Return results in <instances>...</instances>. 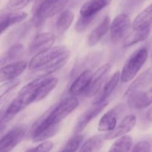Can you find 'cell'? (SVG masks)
Segmentation results:
<instances>
[{"mask_svg":"<svg viewBox=\"0 0 152 152\" xmlns=\"http://www.w3.org/2000/svg\"><path fill=\"white\" fill-rule=\"evenodd\" d=\"M55 42V37L49 32L40 33L34 37L28 47L30 54L35 55L37 53L46 50L52 47Z\"/></svg>","mask_w":152,"mask_h":152,"instance_id":"cell-10","label":"cell"},{"mask_svg":"<svg viewBox=\"0 0 152 152\" xmlns=\"http://www.w3.org/2000/svg\"><path fill=\"white\" fill-rule=\"evenodd\" d=\"M69 1V0H44L36 7L34 21L37 24H40L61 13Z\"/></svg>","mask_w":152,"mask_h":152,"instance_id":"cell-4","label":"cell"},{"mask_svg":"<svg viewBox=\"0 0 152 152\" xmlns=\"http://www.w3.org/2000/svg\"><path fill=\"white\" fill-rule=\"evenodd\" d=\"M132 25L131 20L128 15L120 13L113 19L110 22V37L113 44L119 42L126 36Z\"/></svg>","mask_w":152,"mask_h":152,"instance_id":"cell-5","label":"cell"},{"mask_svg":"<svg viewBox=\"0 0 152 152\" xmlns=\"http://www.w3.org/2000/svg\"><path fill=\"white\" fill-rule=\"evenodd\" d=\"M30 2V0H8L6 8L11 11H19L25 8Z\"/></svg>","mask_w":152,"mask_h":152,"instance_id":"cell-30","label":"cell"},{"mask_svg":"<svg viewBox=\"0 0 152 152\" xmlns=\"http://www.w3.org/2000/svg\"><path fill=\"white\" fill-rule=\"evenodd\" d=\"M124 104H119L109 110L102 116L98 126V130L101 132H109L116 126L119 117L125 111Z\"/></svg>","mask_w":152,"mask_h":152,"instance_id":"cell-8","label":"cell"},{"mask_svg":"<svg viewBox=\"0 0 152 152\" xmlns=\"http://www.w3.org/2000/svg\"><path fill=\"white\" fill-rule=\"evenodd\" d=\"M69 56L70 50L66 46H52L34 55L28 63V68L36 78L48 77L63 68Z\"/></svg>","mask_w":152,"mask_h":152,"instance_id":"cell-2","label":"cell"},{"mask_svg":"<svg viewBox=\"0 0 152 152\" xmlns=\"http://www.w3.org/2000/svg\"><path fill=\"white\" fill-rule=\"evenodd\" d=\"M152 24V4L140 12L132 22L134 31H143L150 28Z\"/></svg>","mask_w":152,"mask_h":152,"instance_id":"cell-20","label":"cell"},{"mask_svg":"<svg viewBox=\"0 0 152 152\" xmlns=\"http://www.w3.org/2000/svg\"><path fill=\"white\" fill-rule=\"evenodd\" d=\"M83 137L80 134H76L71 138L61 152H75L83 141Z\"/></svg>","mask_w":152,"mask_h":152,"instance_id":"cell-28","label":"cell"},{"mask_svg":"<svg viewBox=\"0 0 152 152\" xmlns=\"http://www.w3.org/2000/svg\"><path fill=\"white\" fill-rule=\"evenodd\" d=\"M151 145L147 141H140L137 142L131 152H150Z\"/></svg>","mask_w":152,"mask_h":152,"instance_id":"cell-32","label":"cell"},{"mask_svg":"<svg viewBox=\"0 0 152 152\" xmlns=\"http://www.w3.org/2000/svg\"><path fill=\"white\" fill-rule=\"evenodd\" d=\"M111 0H88L80 7V15L82 16H95Z\"/></svg>","mask_w":152,"mask_h":152,"instance_id":"cell-19","label":"cell"},{"mask_svg":"<svg viewBox=\"0 0 152 152\" xmlns=\"http://www.w3.org/2000/svg\"><path fill=\"white\" fill-rule=\"evenodd\" d=\"M137 123V117L134 114H129L122 119V121L110 132H107L104 136L105 140H113L124 136L129 133L134 128Z\"/></svg>","mask_w":152,"mask_h":152,"instance_id":"cell-14","label":"cell"},{"mask_svg":"<svg viewBox=\"0 0 152 152\" xmlns=\"http://www.w3.org/2000/svg\"><path fill=\"white\" fill-rule=\"evenodd\" d=\"M28 14L22 11H11L7 8L0 10V35L10 26L25 20Z\"/></svg>","mask_w":152,"mask_h":152,"instance_id":"cell-12","label":"cell"},{"mask_svg":"<svg viewBox=\"0 0 152 152\" xmlns=\"http://www.w3.org/2000/svg\"><path fill=\"white\" fill-rule=\"evenodd\" d=\"M119 81H120V72L117 71V72L114 73L110 78V80L107 82V83H105L100 93H98V94L95 98L92 104H100L106 102L109 96L113 94L115 89L116 88Z\"/></svg>","mask_w":152,"mask_h":152,"instance_id":"cell-18","label":"cell"},{"mask_svg":"<svg viewBox=\"0 0 152 152\" xmlns=\"http://www.w3.org/2000/svg\"><path fill=\"white\" fill-rule=\"evenodd\" d=\"M27 132L25 125H19L12 128L0 139V152H10L19 145Z\"/></svg>","mask_w":152,"mask_h":152,"instance_id":"cell-6","label":"cell"},{"mask_svg":"<svg viewBox=\"0 0 152 152\" xmlns=\"http://www.w3.org/2000/svg\"><path fill=\"white\" fill-rule=\"evenodd\" d=\"M108 102H102L100 104H93L91 108L85 111L77 119L74 128V132L75 134H79L81 132L93 119H95L101 111L107 107Z\"/></svg>","mask_w":152,"mask_h":152,"instance_id":"cell-9","label":"cell"},{"mask_svg":"<svg viewBox=\"0 0 152 152\" xmlns=\"http://www.w3.org/2000/svg\"><path fill=\"white\" fill-rule=\"evenodd\" d=\"M110 69L111 65L110 63H106L101 65L94 74H92L89 86L83 93L86 97H92L99 92L103 83L110 73Z\"/></svg>","mask_w":152,"mask_h":152,"instance_id":"cell-7","label":"cell"},{"mask_svg":"<svg viewBox=\"0 0 152 152\" xmlns=\"http://www.w3.org/2000/svg\"><path fill=\"white\" fill-rule=\"evenodd\" d=\"M23 45L21 44H15L12 45L5 53L0 56V67L19 61L18 59L23 53Z\"/></svg>","mask_w":152,"mask_h":152,"instance_id":"cell-23","label":"cell"},{"mask_svg":"<svg viewBox=\"0 0 152 152\" xmlns=\"http://www.w3.org/2000/svg\"><path fill=\"white\" fill-rule=\"evenodd\" d=\"M146 117H147V119L150 122H152V106L150 108L148 111L147 114H146Z\"/></svg>","mask_w":152,"mask_h":152,"instance_id":"cell-33","label":"cell"},{"mask_svg":"<svg viewBox=\"0 0 152 152\" xmlns=\"http://www.w3.org/2000/svg\"><path fill=\"white\" fill-rule=\"evenodd\" d=\"M92 75V73L90 70H85L82 71L70 86L69 90L70 96L76 97L84 93L89 86Z\"/></svg>","mask_w":152,"mask_h":152,"instance_id":"cell-16","label":"cell"},{"mask_svg":"<svg viewBox=\"0 0 152 152\" xmlns=\"http://www.w3.org/2000/svg\"><path fill=\"white\" fill-rule=\"evenodd\" d=\"M28 67V62L19 60L0 67V83L17 79Z\"/></svg>","mask_w":152,"mask_h":152,"instance_id":"cell-11","label":"cell"},{"mask_svg":"<svg viewBox=\"0 0 152 152\" xmlns=\"http://www.w3.org/2000/svg\"><path fill=\"white\" fill-rule=\"evenodd\" d=\"M152 83V68L142 73L133 82L125 92V95L136 91H144Z\"/></svg>","mask_w":152,"mask_h":152,"instance_id":"cell-21","label":"cell"},{"mask_svg":"<svg viewBox=\"0 0 152 152\" xmlns=\"http://www.w3.org/2000/svg\"><path fill=\"white\" fill-rule=\"evenodd\" d=\"M78 104L75 96H70L48 109L31 127L30 136L33 142L45 141L56 134L61 122L78 106Z\"/></svg>","mask_w":152,"mask_h":152,"instance_id":"cell-1","label":"cell"},{"mask_svg":"<svg viewBox=\"0 0 152 152\" xmlns=\"http://www.w3.org/2000/svg\"><path fill=\"white\" fill-rule=\"evenodd\" d=\"M131 108L142 109L152 104V87L147 91H141L125 95Z\"/></svg>","mask_w":152,"mask_h":152,"instance_id":"cell-13","label":"cell"},{"mask_svg":"<svg viewBox=\"0 0 152 152\" xmlns=\"http://www.w3.org/2000/svg\"><path fill=\"white\" fill-rule=\"evenodd\" d=\"M132 144V137L129 135H124L113 142L108 152H129Z\"/></svg>","mask_w":152,"mask_h":152,"instance_id":"cell-25","label":"cell"},{"mask_svg":"<svg viewBox=\"0 0 152 152\" xmlns=\"http://www.w3.org/2000/svg\"><path fill=\"white\" fill-rule=\"evenodd\" d=\"M148 56L147 48H142L136 50L124 65L120 72V80L122 83L131 81L140 71Z\"/></svg>","mask_w":152,"mask_h":152,"instance_id":"cell-3","label":"cell"},{"mask_svg":"<svg viewBox=\"0 0 152 152\" xmlns=\"http://www.w3.org/2000/svg\"><path fill=\"white\" fill-rule=\"evenodd\" d=\"M139 1H142V0H139Z\"/></svg>","mask_w":152,"mask_h":152,"instance_id":"cell-35","label":"cell"},{"mask_svg":"<svg viewBox=\"0 0 152 152\" xmlns=\"http://www.w3.org/2000/svg\"><path fill=\"white\" fill-rule=\"evenodd\" d=\"M74 21V13L71 10H63L60 13L55 22V31L58 36H62L66 32Z\"/></svg>","mask_w":152,"mask_h":152,"instance_id":"cell-22","label":"cell"},{"mask_svg":"<svg viewBox=\"0 0 152 152\" xmlns=\"http://www.w3.org/2000/svg\"><path fill=\"white\" fill-rule=\"evenodd\" d=\"M150 33V28L143 30V31H134L125 37L123 42L124 47H130L139 42H142L148 38Z\"/></svg>","mask_w":152,"mask_h":152,"instance_id":"cell-24","label":"cell"},{"mask_svg":"<svg viewBox=\"0 0 152 152\" xmlns=\"http://www.w3.org/2000/svg\"><path fill=\"white\" fill-rule=\"evenodd\" d=\"M95 16H82L77 19L75 25V31L77 33H82L86 31L88 27L93 22Z\"/></svg>","mask_w":152,"mask_h":152,"instance_id":"cell-29","label":"cell"},{"mask_svg":"<svg viewBox=\"0 0 152 152\" xmlns=\"http://www.w3.org/2000/svg\"><path fill=\"white\" fill-rule=\"evenodd\" d=\"M151 60H152V53H151Z\"/></svg>","mask_w":152,"mask_h":152,"instance_id":"cell-34","label":"cell"},{"mask_svg":"<svg viewBox=\"0 0 152 152\" xmlns=\"http://www.w3.org/2000/svg\"><path fill=\"white\" fill-rule=\"evenodd\" d=\"M52 148H53L52 142L46 140L43 142L42 143L39 144L37 146L29 148L25 152H49L52 150Z\"/></svg>","mask_w":152,"mask_h":152,"instance_id":"cell-31","label":"cell"},{"mask_svg":"<svg viewBox=\"0 0 152 152\" xmlns=\"http://www.w3.org/2000/svg\"><path fill=\"white\" fill-rule=\"evenodd\" d=\"M104 139L102 136H94L89 138L82 145L80 152H97L103 145Z\"/></svg>","mask_w":152,"mask_h":152,"instance_id":"cell-27","label":"cell"},{"mask_svg":"<svg viewBox=\"0 0 152 152\" xmlns=\"http://www.w3.org/2000/svg\"><path fill=\"white\" fill-rule=\"evenodd\" d=\"M110 25V19L108 16H106L101 19L98 25L94 28L88 37L87 43L89 47L96 45L104 35L109 31Z\"/></svg>","mask_w":152,"mask_h":152,"instance_id":"cell-17","label":"cell"},{"mask_svg":"<svg viewBox=\"0 0 152 152\" xmlns=\"http://www.w3.org/2000/svg\"><path fill=\"white\" fill-rule=\"evenodd\" d=\"M20 80H15L7 81L0 86V105L4 103V101L8 98L9 95L19 86Z\"/></svg>","mask_w":152,"mask_h":152,"instance_id":"cell-26","label":"cell"},{"mask_svg":"<svg viewBox=\"0 0 152 152\" xmlns=\"http://www.w3.org/2000/svg\"><path fill=\"white\" fill-rule=\"evenodd\" d=\"M58 84V79L56 77H44L35 91L33 103L43 100L46 97Z\"/></svg>","mask_w":152,"mask_h":152,"instance_id":"cell-15","label":"cell"}]
</instances>
